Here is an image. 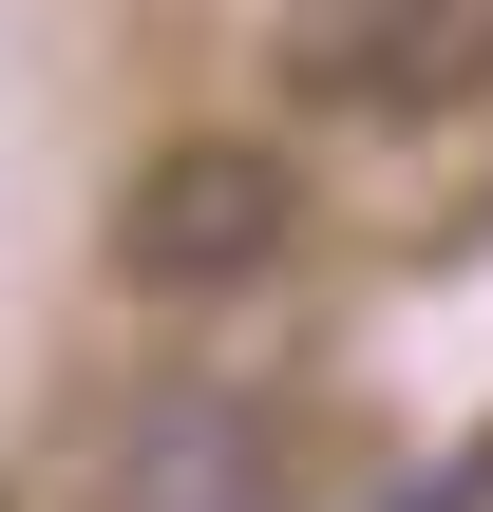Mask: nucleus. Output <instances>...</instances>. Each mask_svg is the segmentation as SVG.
<instances>
[{"label":"nucleus","mask_w":493,"mask_h":512,"mask_svg":"<svg viewBox=\"0 0 493 512\" xmlns=\"http://www.w3.org/2000/svg\"><path fill=\"white\" fill-rule=\"evenodd\" d=\"M285 228H304V171H285L266 133H190V152H152V171L114 190V266H133L152 304H228V285H266Z\"/></svg>","instance_id":"1"},{"label":"nucleus","mask_w":493,"mask_h":512,"mask_svg":"<svg viewBox=\"0 0 493 512\" xmlns=\"http://www.w3.org/2000/svg\"><path fill=\"white\" fill-rule=\"evenodd\" d=\"M399 512H493V494H475V475H456V494H399Z\"/></svg>","instance_id":"4"},{"label":"nucleus","mask_w":493,"mask_h":512,"mask_svg":"<svg viewBox=\"0 0 493 512\" xmlns=\"http://www.w3.org/2000/svg\"><path fill=\"white\" fill-rule=\"evenodd\" d=\"M266 494H285V418L228 399V380H171L114 437V512H266Z\"/></svg>","instance_id":"3"},{"label":"nucleus","mask_w":493,"mask_h":512,"mask_svg":"<svg viewBox=\"0 0 493 512\" xmlns=\"http://www.w3.org/2000/svg\"><path fill=\"white\" fill-rule=\"evenodd\" d=\"M285 76L323 114H456L493 76V0H285Z\"/></svg>","instance_id":"2"}]
</instances>
